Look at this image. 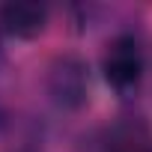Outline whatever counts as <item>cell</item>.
I'll return each instance as SVG.
<instances>
[{
    "label": "cell",
    "mask_w": 152,
    "mask_h": 152,
    "mask_svg": "<svg viewBox=\"0 0 152 152\" xmlns=\"http://www.w3.org/2000/svg\"><path fill=\"white\" fill-rule=\"evenodd\" d=\"M45 90L48 99L60 107V110H81L90 99V69L81 57L75 54H63L48 66L45 75Z\"/></svg>",
    "instance_id": "cell-1"
},
{
    "label": "cell",
    "mask_w": 152,
    "mask_h": 152,
    "mask_svg": "<svg viewBox=\"0 0 152 152\" xmlns=\"http://www.w3.org/2000/svg\"><path fill=\"white\" fill-rule=\"evenodd\" d=\"M143 48L134 36L122 33L116 39H110V45L104 48L102 57V72H104V81L119 93V96H131L140 81H143Z\"/></svg>",
    "instance_id": "cell-2"
},
{
    "label": "cell",
    "mask_w": 152,
    "mask_h": 152,
    "mask_svg": "<svg viewBox=\"0 0 152 152\" xmlns=\"http://www.w3.org/2000/svg\"><path fill=\"white\" fill-rule=\"evenodd\" d=\"M137 152H152V143H146V146H140Z\"/></svg>",
    "instance_id": "cell-4"
},
{
    "label": "cell",
    "mask_w": 152,
    "mask_h": 152,
    "mask_svg": "<svg viewBox=\"0 0 152 152\" xmlns=\"http://www.w3.org/2000/svg\"><path fill=\"white\" fill-rule=\"evenodd\" d=\"M48 24V6L18 0V3L0 6V30L15 39H36Z\"/></svg>",
    "instance_id": "cell-3"
}]
</instances>
